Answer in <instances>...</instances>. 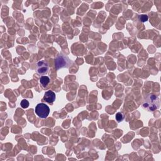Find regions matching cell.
I'll return each instance as SVG.
<instances>
[{
  "label": "cell",
  "instance_id": "5b68a950",
  "mask_svg": "<svg viewBox=\"0 0 161 161\" xmlns=\"http://www.w3.org/2000/svg\"><path fill=\"white\" fill-rule=\"evenodd\" d=\"M44 99L46 101V102L49 103H52L54 102V101L55 100V94L54 92L52 91H48L46 92L44 96Z\"/></svg>",
  "mask_w": 161,
  "mask_h": 161
},
{
  "label": "cell",
  "instance_id": "ba28073f",
  "mask_svg": "<svg viewBox=\"0 0 161 161\" xmlns=\"http://www.w3.org/2000/svg\"><path fill=\"white\" fill-rule=\"evenodd\" d=\"M20 105H21V107L23 108H27L29 106V102H28L27 99H23L21 102V103H20Z\"/></svg>",
  "mask_w": 161,
  "mask_h": 161
},
{
  "label": "cell",
  "instance_id": "8992f818",
  "mask_svg": "<svg viewBox=\"0 0 161 161\" xmlns=\"http://www.w3.org/2000/svg\"><path fill=\"white\" fill-rule=\"evenodd\" d=\"M40 83L44 87L47 86L50 83V79L48 76H44L40 78Z\"/></svg>",
  "mask_w": 161,
  "mask_h": 161
},
{
  "label": "cell",
  "instance_id": "52a82bcc",
  "mask_svg": "<svg viewBox=\"0 0 161 161\" xmlns=\"http://www.w3.org/2000/svg\"><path fill=\"white\" fill-rule=\"evenodd\" d=\"M115 118L118 122H122V121H123V120L124 118V116L122 113L119 112V113H116Z\"/></svg>",
  "mask_w": 161,
  "mask_h": 161
},
{
  "label": "cell",
  "instance_id": "3957f363",
  "mask_svg": "<svg viewBox=\"0 0 161 161\" xmlns=\"http://www.w3.org/2000/svg\"><path fill=\"white\" fill-rule=\"evenodd\" d=\"M35 113L40 118H46L49 115L50 108L44 103H39L35 107Z\"/></svg>",
  "mask_w": 161,
  "mask_h": 161
},
{
  "label": "cell",
  "instance_id": "9c48e42d",
  "mask_svg": "<svg viewBox=\"0 0 161 161\" xmlns=\"http://www.w3.org/2000/svg\"><path fill=\"white\" fill-rule=\"evenodd\" d=\"M149 19V17L147 15H140L139 16V20L140 22H147Z\"/></svg>",
  "mask_w": 161,
  "mask_h": 161
},
{
  "label": "cell",
  "instance_id": "7a4b0ae2",
  "mask_svg": "<svg viewBox=\"0 0 161 161\" xmlns=\"http://www.w3.org/2000/svg\"><path fill=\"white\" fill-rule=\"evenodd\" d=\"M72 64L71 60L65 55H60L57 56L55 60V64L57 69L64 67H69Z\"/></svg>",
  "mask_w": 161,
  "mask_h": 161
},
{
  "label": "cell",
  "instance_id": "6da1fadb",
  "mask_svg": "<svg viewBox=\"0 0 161 161\" xmlns=\"http://www.w3.org/2000/svg\"><path fill=\"white\" fill-rule=\"evenodd\" d=\"M160 107L159 98L154 94H149L143 103V108L149 111H154Z\"/></svg>",
  "mask_w": 161,
  "mask_h": 161
},
{
  "label": "cell",
  "instance_id": "277c9868",
  "mask_svg": "<svg viewBox=\"0 0 161 161\" xmlns=\"http://www.w3.org/2000/svg\"><path fill=\"white\" fill-rule=\"evenodd\" d=\"M37 71L39 74L44 75L49 71V65L44 60H40L37 64Z\"/></svg>",
  "mask_w": 161,
  "mask_h": 161
}]
</instances>
